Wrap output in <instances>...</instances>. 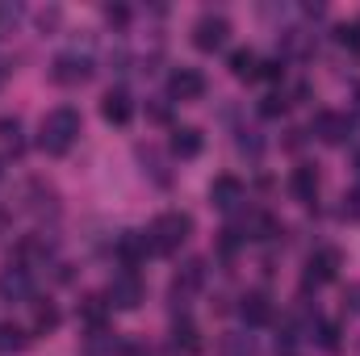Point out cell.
I'll list each match as a JSON object with an SVG mask.
<instances>
[{
	"mask_svg": "<svg viewBox=\"0 0 360 356\" xmlns=\"http://www.w3.org/2000/svg\"><path fill=\"white\" fill-rule=\"evenodd\" d=\"M76 139H80V113H76L72 105L51 109V113L42 117V126H38V147H42L46 155H68Z\"/></svg>",
	"mask_w": 360,
	"mask_h": 356,
	"instance_id": "6da1fadb",
	"label": "cell"
},
{
	"mask_svg": "<svg viewBox=\"0 0 360 356\" xmlns=\"http://www.w3.org/2000/svg\"><path fill=\"white\" fill-rule=\"evenodd\" d=\"M188 235H193V218H188L184 210H168V214H160V218L151 222V231H147L155 256H172Z\"/></svg>",
	"mask_w": 360,
	"mask_h": 356,
	"instance_id": "7a4b0ae2",
	"label": "cell"
},
{
	"mask_svg": "<svg viewBox=\"0 0 360 356\" xmlns=\"http://www.w3.org/2000/svg\"><path fill=\"white\" fill-rule=\"evenodd\" d=\"M143 298H147V285H143V276H139L134 268L113 272L109 293H105V302H109L113 310H139V302H143Z\"/></svg>",
	"mask_w": 360,
	"mask_h": 356,
	"instance_id": "3957f363",
	"label": "cell"
},
{
	"mask_svg": "<svg viewBox=\"0 0 360 356\" xmlns=\"http://www.w3.org/2000/svg\"><path fill=\"white\" fill-rule=\"evenodd\" d=\"M340 265H344L340 248H319V252H310V260L302 268V289H323V285H331V281L340 276Z\"/></svg>",
	"mask_w": 360,
	"mask_h": 356,
	"instance_id": "277c9868",
	"label": "cell"
},
{
	"mask_svg": "<svg viewBox=\"0 0 360 356\" xmlns=\"http://www.w3.org/2000/svg\"><path fill=\"white\" fill-rule=\"evenodd\" d=\"M226 38H231V21L226 17H218V13H205V17H197V25H193V46L197 51H222L226 46Z\"/></svg>",
	"mask_w": 360,
	"mask_h": 356,
	"instance_id": "5b68a950",
	"label": "cell"
},
{
	"mask_svg": "<svg viewBox=\"0 0 360 356\" xmlns=\"http://www.w3.org/2000/svg\"><path fill=\"white\" fill-rule=\"evenodd\" d=\"M0 298L4 302H30L34 298V272L21 265V260L0 268Z\"/></svg>",
	"mask_w": 360,
	"mask_h": 356,
	"instance_id": "8992f818",
	"label": "cell"
},
{
	"mask_svg": "<svg viewBox=\"0 0 360 356\" xmlns=\"http://www.w3.org/2000/svg\"><path fill=\"white\" fill-rule=\"evenodd\" d=\"M310 130H314L323 143L340 147V143H348V139H352V117H348V113H335V109H323V113H314Z\"/></svg>",
	"mask_w": 360,
	"mask_h": 356,
	"instance_id": "52a82bcc",
	"label": "cell"
},
{
	"mask_svg": "<svg viewBox=\"0 0 360 356\" xmlns=\"http://www.w3.org/2000/svg\"><path fill=\"white\" fill-rule=\"evenodd\" d=\"M51 76H55V84H84L92 76V59L89 55H59L55 63H51Z\"/></svg>",
	"mask_w": 360,
	"mask_h": 356,
	"instance_id": "ba28073f",
	"label": "cell"
},
{
	"mask_svg": "<svg viewBox=\"0 0 360 356\" xmlns=\"http://www.w3.org/2000/svg\"><path fill=\"white\" fill-rule=\"evenodd\" d=\"M210 205L222 210V214H235L243 205V180L239 177H214V184H210Z\"/></svg>",
	"mask_w": 360,
	"mask_h": 356,
	"instance_id": "9c48e42d",
	"label": "cell"
},
{
	"mask_svg": "<svg viewBox=\"0 0 360 356\" xmlns=\"http://www.w3.org/2000/svg\"><path fill=\"white\" fill-rule=\"evenodd\" d=\"M201 285H205V260H188V265L176 272V281H172V302L184 310V306H188V298H193Z\"/></svg>",
	"mask_w": 360,
	"mask_h": 356,
	"instance_id": "30bf717a",
	"label": "cell"
},
{
	"mask_svg": "<svg viewBox=\"0 0 360 356\" xmlns=\"http://www.w3.org/2000/svg\"><path fill=\"white\" fill-rule=\"evenodd\" d=\"M117 260L126 268H134V265H143L147 256H155L151 252V239H147V231H126V235H117Z\"/></svg>",
	"mask_w": 360,
	"mask_h": 356,
	"instance_id": "8fae6325",
	"label": "cell"
},
{
	"mask_svg": "<svg viewBox=\"0 0 360 356\" xmlns=\"http://www.w3.org/2000/svg\"><path fill=\"white\" fill-rule=\"evenodd\" d=\"M101 117L105 122H113V126H126L130 117H134V101H130V92L126 89H109L101 96Z\"/></svg>",
	"mask_w": 360,
	"mask_h": 356,
	"instance_id": "7c38bea8",
	"label": "cell"
},
{
	"mask_svg": "<svg viewBox=\"0 0 360 356\" xmlns=\"http://www.w3.org/2000/svg\"><path fill=\"white\" fill-rule=\"evenodd\" d=\"M168 92H172L176 101H197V96L205 92V76H201L197 68H176V72L168 76Z\"/></svg>",
	"mask_w": 360,
	"mask_h": 356,
	"instance_id": "4fadbf2b",
	"label": "cell"
},
{
	"mask_svg": "<svg viewBox=\"0 0 360 356\" xmlns=\"http://www.w3.org/2000/svg\"><path fill=\"white\" fill-rule=\"evenodd\" d=\"M109 302L101 298V293H84L80 302H76V314H80V323L89 327V331H105V323H109Z\"/></svg>",
	"mask_w": 360,
	"mask_h": 356,
	"instance_id": "5bb4252c",
	"label": "cell"
},
{
	"mask_svg": "<svg viewBox=\"0 0 360 356\" xmlns=\"http://www.w3.org/2000/svg\"><path fill=\"white\" fill-rule=\"evenodd\" d=\"M239 314L252 323V327H264L272 319V298L264 293V289H248L243 298H239Z\"/></svg>",
	"mask_w": 360,
	"mask_h": 356,
	"instance_id": "9a60e30c",
	"label": "cell"
},
{
	"mask_svg": "<svg viewBox=\"0 0 360 356\" xmlns=\"http://www.w3.org/2000/svg\"><path fill=\"white\" fill-rule=\"evenodd\" d=\"M289 189H293V197L302 205H314L319 201V168L314 164H297L293 177H289Z\"/></svg>",
	"mask_w": 360,
	"mask_h": 356,
	"instance_id": "2e32d148",
	"label": "cell"
},
{
	"mask_svg": "<svg viewBox=\"0 0 360 356\" xmlns=\"http://www.w3.org/2000/svg\"><path fill=\"white\" fill-rule=\"evenodd\" d=\"M201 147H205V139H201L197 126H176V130H172V155H180V160H197Z\"/></svg>",
	"mask_w": 360,
	"mask_h": 356,
	"instance_id": "e0dca14e",
	"label": "cell"
},
{
	"mask_svg": "<svg viewBox=\"0 0 360 356\" xmlns=\"http://www.w3.org/2000/svg\"><path fill=\"white\" fill-rule=\"evenodd\" d=\"M231 76H235V80H256V76H260V55L248 51V46L231 51Z\"/></svg>",
	"mask_w": 360,
	"mask_h": 356,
	"instance_id": "ac0fdd59",
	"label": "cell"
},
{
	"mask_svg": "<svg viewBox=\"0 0 360 356\" xmlns=\"http://www.w3.org/2000/svg\"><path fill=\"white\" fill-rule=\"evenodd\" d=\"M0 147H4L8 155H21V151H25V130H21L17 117H0Z\"/></svg>",
	"mask_w": 360,
	"mask_h": 356,
	"instance_id": "d6986e66",
	"label": "cell"
},
{
	"mask_svg": "<svg viewBox=\"0 0 360 356\" xmlns=\"http://www.w3.org/2000/svg\"><path fill=\"white\" fill-rule=\"evenodd\" d=\"M30 348V331L17 323H0V352H25Z\"/></svg>",
	"mask_w": 360,
	"mask_h": 356,
	"instance_id": "ffe728a7",
	"label": "cell"
},
{
	"mask_svg": "<svg viewBox=\"0 0 360 356\" xmlns=\"http://www.w3.org/2000/svg\"><path fill=\"white\" fill-rule=\"evenodd\" d=\"M218 352L222 356H256V340L243 336V331H226L222 344H218Z\"/></svg>",
	"mask_w": 360,
	"mask_h": 356,
	"instance_id": "44dd1931",
	"label": "cell"
},
{
	"mask_svg": "<svg viewBox=\"0 0 360 356\" xmlns=\"http://www.w3.org/2000/svg\"><path fill=\"white\" fill-rule=\"evenodd\" d=\"M172 344L184 348V352H201V336H197V327L188 319H176L172 323Z\"/></svg>",
	"mask_w": 360,
	"mask_h": 356,
	"instance_id": "7402d4cb",
	"label": "cell"
},
{
	"mask_svg": "<svg viewBox=\"0 0 360 356\" xmlns=\"http://www.w3.org/2000/svg\"><path fill=\"white\" fill-rule=\"evenodd\" d=\"M55 327H59V306H55V302H34V331L46 336V331H55Z\"/></svg>",
	"mask_w": 360,
	"mask_h": 356,
	"instance_id": "603a6c76",
	"label": "cell"
},
{
	"mask_svg": "<svg viewBox=\"0 0 360 356\" xmlns=\"http://www.w3.org/2000/svg\"><path fill=\"white\" fill-rule=\"evenodd\" d=\"M113 352H117V340L109 331H92L84 340V356H113Z\"/></svg>",
	"mask_w": 360,
	"mask_h": 356,
	"instance_id": "cb8c5ba5",
	"label": "cell"
},
{
	"mask_svg": "<svg viewBox=\"0 0 360 356\" xmlns=\"http://www.w3.org/2000/svg\"><path fill=\"white\" fill-rule=\"evenodd\" d=\"M314 340H319L323 352H340V327H335V323H323V319H319V323H314Z\"/></svg>",
	"mask_w": 360,
	"mask_h": 356,
	"instance_id": "d4e9b609",
	"label": "cell"
},
{
	"mask_svg": "<svg viewBox=\"0 0 360 356\" xmlns=\"http://www.w3.org/2000/svg\"><path fill=\"white\" fill-rule=\"evenodd\" d=\"M239 155L260 160V155H264V139H260L256 130H239Z\"/></svg>",
	"mask_w": 360,
	"mask_h": 356,
	"instance_id": "484cf974",
	"label": "cell"
},
{
	"mask_svg": "<svg viewBox=\"0 0 360 356\" xmlns=\"http://www.w3.org/2000/svg\"><path fill=\"white\" fill-rule=\"evenodd\" d=\"M139 160L147 164V172L155 177V184H168V172H164V164H160V155H155L151 147H139Z\"/></svg>",
	"mask_w": 360,
	"mask_h": 356,
	"instance_id": "4316f807",
	"label": "cell"
},
{
	"mask_svg": "<svg viewBox=\"0 0 360 356\" xmlns=\"http://www.w3.org/2000/svg\"><path fill=\"white\" fill-rule=\"evenodd\" d=\"M340 306H344V314H348V319H356V314H360V281L344 289V302H340Z\"/></svg>",
	"mask_w": 360,
	"mask_h": 356,
	"instance_id": "83f0119b",
	"label": "cell"
},
{
	"mask_svg": "<svg viewBox=\"0 0 360 356\" xmlns=\"http://www.w3.org/2000/svg\"><path fill=\"white\" fill-rule=\"evenodd\" d=\"M335 38H340L348 51H356V55H360V21H352V25H340V34H335Z\"/></svg>",
	"mask_w": 360,
	"mask_h": 356,
	"instance_id": "f1b7e54d",
	"label": "cell"
},
{
	"mask_svg": "<svg viewBox=\"0 0 360 356\" xmlns=\"http://www.w3.org/2000/svg\"><path fill=\"white\" fill-rule=\"evenodd\" d=\"M285 105H289V101H285L281 92H269V96L260 101V113H264V117H276V113H285Z\"/></svg>",
	"mask_w": 360,
	"mask_h": 356,
	"instance_id": "f546056e",
	"label": "cell"
},
{
	"mask_svg": "<svg viewBox=\"0 0 360 356\" xmlns=\"http://www.w3.org/2000/svg\"><path fill=\"white\" fill-rule=\"evenodd\" d=\"M105 21H109V25H117V30H122V25H126V21H130V8H126V4H105Z\"/></svg>",
	"mask_w": 360,
	"mask_h": 356,
	"instance_id": "4dcf8cb0",
	"label": "cell"
},
{
	"mask_svg": "<svg viewBox=\"0 0 360 356\" xmlns=\"http://www.w3.org/2000/svg\"><path fill=\"white\" fill-rule=\"evenodd\" d=\"M344 218H352V222H360V189H352V193H344Z\"/></svg>",
	"mask_w": 360,
	"mask_h": 356,
	"instance_id": "1f68e13d",
	"label": "cell"
},
{
	"mask_svg": "<svg viewBox=\"0 0 360 356\" xmlns=\"http://www.w3.org/2000/svg\"><path fill=\"white\" fill-rule=\"evenodd\" d=\"M260 76H264V80H285V63H281V59L260 63Z\"/></svg>",
	"mask_w": 360,
	"mask_h": 356,
	"instance_id": "d6a6232c",
	"label": "cell"
},
{
	"mask_svg": "<svg viewBox=\"0 0 360 356\" xmlns=\"http://www.w3.org/2000/svg\"><path fill=\"white\" fill-rule=\"evenodd\" d=\"M17 13H21L17 4H0V34H4V30H8V25L17 21Z\"/></svg>",
	"mask_w": 360,
	"mask_h": 356,
	"instance_id": "836d02e7",
	"label": "cell"
},
{
	"mask_svg": "<svg viewBox=\"0 0 360 356\" xmlns=\"http://www.w3.org/2000/svg\"><path fill=\"white\" fill-rule=\"evenodd\" d=\"M38 25H42V30H55V25H59V8H46V13H38Z\"/></svg>",
	"mask_w": 360,
	"mask_h": 356,
	"instance_id": "e575fe53",
	"label": "cell"
},
{
	"mask_svg": "<svg viewBox=\"0 0 360 356\" xmlns=\"http://www.w3.org/2000/svg\"><path fill=\"white\" fill-rule=\"evenodd\" d=\"M122 356H151V352H147L143 344H126V348H122Z\"/></svg>",
	"mask_w": 360,
	"mask_h": 356,
	"instance_id": "d590c367",
	"label": "cell"
},
{
	"mask_svg": "<svg viewBox=\"0 0 360 356\" xmlns=\"http://www.w3.org/2000/svg\"><path fill=\"white\" fill-rule=\"evenodd\" d=\"M151 117L155 122H168V105H151Z\"/></svg>",
	"mask_w": 360,
	"mask_h": 356,
	"instance_id": "8d00e7d4",
	"label": "cell"
},
{
	"mask_svg": "<svg viewBox=\"0 0 360 356\" xmlns=\"http://www.w3.org/2000/svg\"><path fill=\"white\" fill-rule=\"evenodd\" d=\"M4 80H8V59H0V89H4Z\"/></svg>",
	"mask_w": 360,
	"mask_h": 356,
	"instance_id": "74e56055",
	"label": "cell"
},
{
	"mask_svg": "<svg viewBox=\"0 0 360 356\" xmlns=\"http://www.w3.org/2000/svg\"><path fill=\"white\" fill-rule=\"evenodd\" d=\"M356 113H360V92H356Z\"/></svg>",
	"mask_w": 360,
	"mask_h": 356,
	"instance_id": "f35d334b",
	"label": "cell"
},
{
	"mask_svg": "<svg viewBox=\"0 0 360 356\" xmlns=\"http://www.w3.org/2000/svg\"><path fill=\"white\" fill-rule=\"evenodd\" d=\"M356 177H360V155H356Z\"/></svg>",
	"mask_w": 360,
	"mask_h": 356,
	"instance_id": "ab89813d",
	"label": "cell"
},
{
	"mask_svg": "<svg viewBox=\"0 0 360 356\" xmlns=\"http://www.w3.org/2000/svg\"><path fill=\"white\" fill-rule=\"evenodd\" d=\"M0 177H4V168H0Z\"/></svg>",
	"mask_w": 360,
	"mask_h": 356,
	"instance_id": "60d3db41",
	"label": "cell"
}]
</instances>
